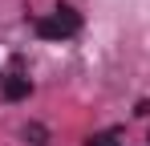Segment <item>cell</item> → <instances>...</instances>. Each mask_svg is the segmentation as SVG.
Masks as SVG:
<instances>
[{"mask_svg": "<svg viewBox=\"0 0 150 146\" xmlns=\"http://www.w3.org/2000/svg\"><path fill=\"white\" fill-rule=\"evenodd\" d=\"M134 114H138V118H146V114H150V101H138V110H134Z\"/></svg>", "mask_w": 150, "mask_h": 146, "instance_id": "cell-4", "label": "cell"}, {"mask_svg": "<svg viewBox=\"0 0 150 146\" xmlns=\"http://www.w3.org/2000/svg\"><path fill=\"white\" fill-rule=\"evenodd\" d=\"M0 94L8 97V101H25V97L33 94V81H28L25 73L12 65V69H4V73H0Z\"/></svg>", "mask_w": 150, "mask_h": 146, "instance_id": "cell-2", "label": "cell"}, {"mask_svg": "<svg viewBox=\"0 0 150 146\" xmlns=\"http://www.w3.org/2000/svg\"><path fill=\"white\" fill-rule=\"evenodd\" d=\"M33 28H37L41 41H65V37H73L77 28H81V12H77L73 4H57L53 16H41Z\"/></svg>", "mask_w": 150, "mask_h": 146, "instance_id": "cell-1", "label": "cell"}, {"mask_svg": "<svg viewBox=\"0 0 150 146\" xmlns=\"http://www.w3.org/2000/svg\"><path fill=\"white\" fill-rule=\"evenodd\" d=\"M85 146H118V134L114 130H98V134H89Z\"/></svg>", "mask_w": 150, "mask_h": 146, "instance_id": "cell-3", "label": "cell"}]
</instances>
